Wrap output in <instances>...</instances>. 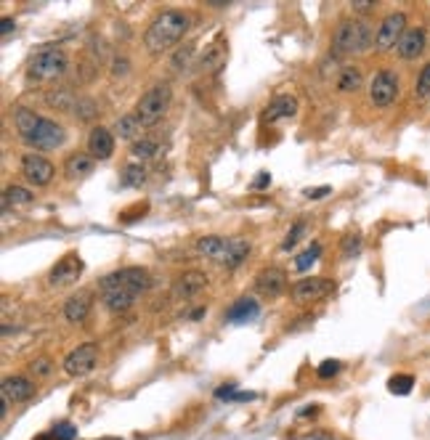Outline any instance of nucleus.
Returning <instances> with one entry per match:
<instances>
[{"mask_svg":"<svg viewBox=\"0 0 430 440\" xmlns=\"http://www.w3.org/2000/svg\"><path fill=\"white\" fill-rule=\"evenodd\" d=\"M14 125H16L21 141L27 146H32V149H41V151L59 149V146H64V141H67V131L61 128L59 122L48 120V117H43L38 111L27 109V106H19V109L14 111Z\"/></svg>","mask_w":430,"mask_h":440,"instance_id":"obj_1","label":"nucleus"},{"mask_svg":"<svg viewBox=\"0 0 430 440\" xmlns=\"http://www.w3.org/2000/svg\"><path fill=\"white\" fill-rule=\"evenodd\" d=\"M186 30H189V16L183 11L168 9L151 19V24L144 32V45L149 53H162V50L173 48L176 43H181Z\"/></svg>","mask_w":430,"mask_h":440,"instance_id":"obj_2","label":"nucleus"},{"mask_svg":"<svg viewBox=\"0 0 430 440\" xmlns=\"http://www.w3.org/2000/svg\"><path fill=\"white\" fill-rule=\"evenodd\" d=\"M197 252L210 258V260L226 265V268H237L240 263H244V258L250 255V241L242 236H202L197 241Z\"/></svg>","mask_w":430,"mask_h":440,"instance_id":"obj_3","label":"nucleus"},{"mask_svg":"<svg viewBox=\"0 0 430 440\" xmlns=\"http://www.w3.org/2000/svg\"><path fill=\"white\" fill-rule=\"evenodd\" d=\"M372 45H375V35H372V24L367 19H343L332 35V50L343 53V56L364 53Z\"/></svg>","mask_w":430,"mask_h":440,"instance_id":"obj_4","label":"nucleus"},{"mask_svg":"<svg viewBox=\"0 0 430 440\" xmlns=\"http://www.w3.org/2000/svg\"><path fill=\"white\" fill-rule=\"evenodd\" d=\"M70 70V56L64 53L56 45H43L32 53L30 59V77L38 82H50V80H59L64 77Z\"/></svg>","mask_w":430,"mask_h":440,"instance_id":"obj_5","label":"nucleus"},{"mask_svg":"<svg viewBox=\"0 0 430 440\" xmlns=\"http://www.w3.org/2000/svg\"><path fill=\"white\" fill-rule=\"evenodd\" d=\"M171 101H173L171 85L168 82H157V85H151L139 99V104H136V117L141 120L144 128L157 125L168 114V109H171Z\"/></svg>","mask_w":430,"mask_h":440,"instance_id":"obj_6","label":"nucleus"},{"mask_svg":"<svg viewBox=\"0 0 430 440\" xmlns=\"http://www.w3.org/2000/svg\"><path fill=\"white\" fill-rule=\"evenodd\" d=\"M151 287L149 270L141 268V265H128V268H120L114 273H107L104 279L99 281L101 295L104 292H128V295H144V292Z\"/></svg>","mask_w":430,"mask_h":440,"instance_id":"obj_7","label":"nucleus"},{"mask_svg":"<svg viewBox=\"0 0 430 440\" xmlns=\"http://www.w3.org/2000/svg\"><path fill=\"white\" fill-rule=\"evenodd\" d=\"M399 99V75L390 70H380L370 80V101L377 109H385Z\"/></svg>","mask_w":430,"mask_h":440,"instance_id":"obj_8","label":"nucleus"},{"mask_svg":"<svg viewBox=\"0 0 430 440\" xmlns=\"http://www.w3.org/2000/svg\"><path fill=\"white\" fill-rule=\"evenodd\" d=\"M407 32V16L396 11V13H388L385 19L380 21V27L375 32V48L377 50H390V48H399L401 38Z\"/></svg>","mask_w":430,"mask_h":440,"instance_id":"obj_9","label":"nucleus"},{"mask_svg":"<svg viewBox=\"0 0 430 440\" xmlns=\"http://www.w3.org/2000/svg\"><path fill=\"white\" fill-rule=\"evenodd\" d=\"M96 363H99V348L93 342H85V345H77L75 351L67 353L64 371L70 377H85V374H90V371L96 369Z\"/></svg>","mask_w":430,"mask_h":440,"instance_id":"obj_10","label":"nucleus"},{"mask_svg":"<svg viewBox=\"0 0 430 440\" xmlns=\"http://www.w3.org/2000/svg\"><path fill=\"white\" fill-rule=\"evenodd\" d=\"M82 273V260L77 252H70V255H64L48 273V281L50 287H67V284H75V281L80 279Z\"/></svg>","mask_w":430,"mask_h":440,"instance_id":"obj_11","label":"nucleus"},{"mask_svg":"<svg viewBox=\"0 0 430 440\" xmlns=\"http://www.w3.org/2000/svg\"><path fill=\"white\" fill-rule=\"evenodd\" d=\"M53 165L41 154H24L21 157V175L30 180L32 186H48L53 180Z\"/></svg>","mask_w":430,"mask_h":440,"instance_id":"obj_12","label":"nucleus"},{"mask_svg":"<svg viewBox=\"0 0 430 440\" xmlns=\"http://www.w3.org/2000/svg\"><path fill=\"white\" fill-rule=\"evenodd\" d=\"M332 292V281L324 276H311V279H301L292 287V300L295 302H316L321 297H327Z\"/></svg>","mask_w":430,"mask_h":440,"instance_id":"obj_13","label":"nucleus"},{"mask_svg":"<svg viewBox=\"0 0 430 440\" xmlns=\"http://www.w3.org/2000/svg\"><path fill=\"white\" fill-rule=\"evenodd\" d=\"M284 287H287V273L281 268H263L255 276V290L263 297H279Z\"/></svg>","mask_w":430,"mask_h":440,"instance_id":"obj_14","label":"nucleus"},{"mask_svg":"<svg viewBox=\"0 0 430 440\" xmlns=\"http://www.w3.org/2000/svg\"><path fill=\"white\" fill-rule=\"evenodd\" d=\"M88 154L93 160H101V162L109 160L112 154H114V136H112V131L96 125L88 136Z\"/></svg>","mask_w":430,"mask_h":440,"instance_id":"obj_15","label":"nucleus"},{"mask_svg":"<svg viewBox=\"0 0 430 440\" xmlns=\"http://www.w3.org/2000/svg\"><path fill=\"white\" fill-rule=\"evenodd\" d=\"M425 45H428V35H425V30L422 27H409V30L404 32V38H401L399 43V56L401 59H417V56H422V50H425Z\"/></svg>","mask_w":430,"mask_h":440,"instance_id":"obj_16","label":"nucleus"},{"mask_svg":"<svg viewBox=\"0 0 430 440\" xmlns=\"http://www.w3.org/2000/svg\"><path fill=\"white\" fill-rule=\"evenodd\" d=\"M205 284H208V276H205V273L189 270V273L178 276L176 287H173V295H176L178 300H191L194 295H200V292L205 290Z\"/></svg>","mask_w":430,"mask_h":440,"instance_id":"obj_17","label":"nucleus"},{"mask_svg":"<svg viewBox=\"0 0 430 440\" xmlns=\"http://www.w3.org/2000/svg\"><path fill=\"white\" fill-rule=\"evenodd\" d=\"M32 392H35V385L27 377H6L3 380V398L9 403H24L32 398Z\"/></svg>","mask_w":430,"mask_h":440,"instance_id":"obj_18","label":"nucleus"},{"mask_svg":"<svg viewBox=\"0 0 430 440\" xmlns=\"http://www.w3.org/2000/svg\"><path fill=\"white\" fill-rule=\"evenodd\" d=\"M298 114V99L290 96V93H281L269 104L266 109V122H279V120H290Z\"/></svg>","mask_w":430,"mask_h":440,"instance_id":"obj_19","label":"nucleus"},{"mask_svg":"<svg viewBox=\"0 0 430 440\" xmlns=\"http://www.w3.org/2000/svg\"><path fill=\"white\" fill-rule=\"evenodd\" d=\"M90 313V295L85 292H77V295H72L67 305H64V319L70 321V324H82V321L88 319Z\"/></svg>","mask_w":430,"mask_h":440,"instance_id":"obj_20","label":"nucleus"},{"mask_svg":"<svg viewBox=\"0 0 430 440\" xmlns=\"http://www.w3.org/2000/svg\"><path fill=\"white\" fill-rule=\"evenodd\" d=\"M93 167H96V160L90 157V154H82V151H77V154H70L67 157V162H64V172H67V178H85V175H90L93 172Z\"/></svg>","mask_w":430,"mask_h":440,"instance_id":"obj_21","label":"nucleus"},{"mask_svg":"<svg viewBox=\"0 0 430 440\" xmlns=\"http://www.w3.org/2000/svg\"><path fill=\"white\" fill-rule=\"evenodd\" d=\"M35 202V194L24 186H6L3 191V212H9L11 207H30Z\"/></svg>","mask_w":430,"mask_h":440,"instance_id":"obj_22","label":"nucleus"},{"mask_svg":"<svg viewBox=\"0 0 430 440\" xmlns=\"http://www.w3.org/2000/svg\"><path fill=\"white\" fill-rule=\"evenodd\" d=\"M258 302L252 300V297H240V300L234 302L229 308V313H226V319L231 321V324H244V321H250L258 316Z\"/></svg>","mask_w":430,"mask_h":440,"instance_id":"obj_23","label":"nucleus"},{"mask_svg":"<svg viewBox=\"0 0 430 440\" xmlns=\"http://www.w3.org/2000/svg\"><path fill=\"white\" fill-rule=\"evenodd\" d=\"M101 300H104V308L109 310V313H125L136 302V295H128V292H104Z\"/></svg>","mask_w":430,"mask_h":440,"instance_id":"obj_24","label":"nucleus"},{"mask_svg":"<svg viewBox=\"0 0 430 440\" xmlns=\"http://www.w3.org/2000/svg\"><path fill=\"white\" fill-rule=\"evenodd\" d=\"M114 131H117V136H120V138L133 141V143H136L139 133L144 131V125H141V120L136 117V111H133V114H125V117H120V120H117Z\"/></svg>","mask_w":430,"mask_h":440,"instance_id":"obj_25","label":"nucleus"},{"mask_svg":"<svg viewBox=\"0 0 430 440\" xmlns=\"http://www.w3.org/2000/svg\"><path fill=\"white\" fill-rule=\"evenodd\" d=\"M361 85H364V77H361L359 67H343L340 77H338V90L340 93H356Z\"/></svg>","mask_w":430,"mask_h":440,"instance_id":"obj_26","label":"nucleus"},{"mask_svg":"<svg viewBox=\"0 0 430 440\" xmlns=\"http://www.w3.org/2000/svg\"><path fill=\"white\" fill-rule=\"evenodd\" d=\"M160 143L151 138H141L136 141L133 146H130V154H133V160L136 162H144V160H151V157H157L160 154Z\"/></svg>","mask_w":430,"mask_h":440,"instance_id":"obj_27","label":"nucleus"},{"mask_svg":"<svg viewBox=\"0 0 430 440\" xmlns=\"http://www.w3.org/2000/svg\"><path fill=\"white\" fill-rule=\"evenodd\" d=\"M144 180H146V167H144V162H130L120 175L122 186H141Z\"/></svg>","mask_w":430,"mask_h":440,"instance_id":"obj_28","label":"nucleus"},{"mask_svg":"<svg viewBox=\"0 0 430 440\" xmlns=\"http://www.w3.org/2000/svg\"><path fill=\"white\" fill-rule=\"evenodd\" d=\"M319 255H321V247L319 244H311L308 250H303L298 258H295V268L298 270H308L313 263L319 260Z\"/></svg>","mask_w":430,"mask_h":440,"instance_id":"obj_29","label":"nucleus"},{"mask_svg":"<svg viewBox=\"0 0 430 440\" xmlns=\"http://www.w3.org/2000/svg\"><path fill=\"white\" fill-rule=\"evenodd\" d=\"M48 104L59 106V109H72V106H77V104H75V96H72L67 88H56L53 93H48Z\"/></svg>","mask_w":430,"mask_h":440,"instance_id":"obj_30","label":"nucleus"},{"mask_svg":"<svg viewBox=\"0 0 430 440\" xmlns=\"http://www.w3.org/2000/svg\"><path fill=\"white\" fill-rule=\"evenodd\" d=\"M414 96L422 101H428L430 99V61L422 67L420 72V77H417V85H414Z\"/></svg>","mask_w":430,"mask_h":440,"instance_id":"obj_31","label":"nucleus"},{"mask_svg":"<svg viewBox=\"0 0 430 440\" xmlns=\"http://www.w3.org/2000/svg\"><path fill=\"white\" fill-rule=\"evenodd\" d=\"M359 252H361V236L359 233H348V236L343 239L340 255L345 258V260H350V258H356Z\"/></svg>","mask_w":430,"mask_h":440,"instance_id":"obj_32","label":"nucleus"},{"mask_svg":"<svg viewBox=\"0 0 430 440\" xmlns=\"http://www.w3.org/2000/svg\"><path fill=\"white\" fill-rule=\"evenodd\" d=\"M412 385H414V377H409V374H399V377H393V380L388 382L390 392H396V395L412 392Z\"/></svg>","mask_w":430,"mask_h":440,"instance_id":"obj_33","label":"nucleus"},{"mask_svg":"<svg viewBox=\"0 0 430 440\" xmlns=\"http://www.w3.org/2000/svg\"><path fill=\"white\" fill-rule=\"evenodd\" d=\"M303 233H306V223H303V220H298V223H295V226L287 231V239L281 241V250H292V247H295V244L303 239Z\"/></svg>","mask_w":430,"mask_h":440,"instance_id":"obj_34","label":"nucleus"},{"mask_svg":"<svg viewBox=\"0 0 430 440\" xmlns=\"http://www.w3.org/2000/svg\"><path fill=\"white\" fill-rule=\"evenodd\" d=\"M53 438L56 440H75L77 438V427H72L70 422H59L53 427Z\"/></svg>","mask_w":430,"mask_h":440,"instance_id":"obj_35","label":"nucleus"},{"mask_svg":"<svg viewBox=\"0 0 430 440\" xmlns=\"http://www.w3.org/2000/svg\"><path fill=\"white\" fill-rule=\"evenodd\" d=\"M75 114L80 117V120H90L93 114H96V104L88 99H77V106H75Z\"/></svg>","mask_w":430,"mask_h":440,"instance_id":"obj_36","label":"nucleus"},{"mask_svg":"<svg viewBox=\"0 0 430 440\" xmlns=\"http://www.w3.org/2000/svg\"><path fill=\"white\" fill-rule=\"evenodd\" d=\"M191 53H194V45H186L183 50H178V53H176V59H173V67H176V70H183V67L189 64Z\"/></svg>","mask_w":430,"mask_h":440,"instance_id":"obj_37","label":"nucleus"},{"mask_svg":"<svg viewBox=\"0 0 430 440\" xmlns=\"http://www.w3.org/2000/svg\"><path fill=\"white\" fill-rule=\"evenodd\" d=\"M340 371V361H324L319 366V377L321 380H327V377H335Z\"/></svg>","mask_w":430,"mask_h":440,"instance_id":"obj_38","label":"nucleus"},{"mask_svg":"<svg viewBox=\"0 0 430 440\" xmlns=\"http://www.w3.org/2000/svg\"><path fill=\"white\" fill-rule=\"evenodd\" d=\"M330 186H321V189H308L306 191V197H308V199H321V197H327V194H330Z\"/></svg>","mask_w":430,"mask_h":440,"instance_id":"obj_39","label":"nucleus"},{"mask_svg":"<svg viewBox=\"0 0 430 440\" xmlns=\"http://www.w3.org/2000/svg\"><path fill=\"white\" fill-rule=\"evenodd\" d=\"M32 371H35V374H48V371H50V363H48L45 358L35 361V363H32Z\"/></svg>","mask_w":430,"mask_h":440,"instance_id":"obj_40","label":"nucleus"},{"mask_svg":"<svg viewBox=\"0 0 430 440\" xmlns=\"http://www.w3.org/2000/svg\"><path fill=\"white\" fill-rule=\"evenodd\" d=\"M114 77L117 75H128V59H114Z\"/></svg>","mask_w":430,"mask_h":440,"instance_id":"obj_41","label":"nucleus"},{"mask_svg":"<svg viewBox=\"0 0 430 440\" xmlns=\"http://www.w3.org/2000/svg\"><path fill=\"white\" fill-rule=\"evenodd\" d=\"M269 183H271V175H269V172H260L258 178L252 180V189H263V186H269Z\"/></svg>","mask_w":430,"mask_h":440,"instance_id":"obj_42","label":"nucleus"},{"mask_svg":"<svg viewBox=\"0 0 430 440\" xmlns=\"http://www.w3.org/2000/svg\"><path fill=\"white\" fill-rule=\"evenodd\" d=\"M14 27H16V24H14V19H9V16L0 21V32H3V35H9V32L14 30Z\"/></svg>","mask_w":430,"mask_h":440,"instance_id":"obj_43","label":"nucleus"},{"mask_svg":"<svg viewBox=\"0 0 430 440\" xmlns=\"http://www.w3.org/2000/svg\"><path fill=\"white\" fill-rule=\"evenodd\" d=\"M372 6H375L372 0H356V3H353V11H370Z\"/></svg>","mask_w":430,"mask_h":440,"instance_id":"obj_44","label":"nucleus"},{"mask_svg":"<svg viewBox=\"0 0 430 440\" xmlns=\"http://www.w3.org/2000/svg\"><path fill=\"white\" fill-rule=\"evenodd\" d=\"M202 316H205V308H200V310H194V313H191V319H202Z\"/></svg>","mask_w":430,"mask_h":440,"instance_id":"obj_45","label":"nucleus"},{"mask_svg":"<svg viewBox=\"0 0 430 440\" xmlns=\"http://www.w3.org/2000/svg\"><path fill=\"white\" fill-rule=\"evenodd\" d=\"M35 440H50V438H48V435H38Z\"/></svg>","mask_w":430,"mask_h":440,"instance_id":"obj_46","label":"nucleus"}]
</instances>
